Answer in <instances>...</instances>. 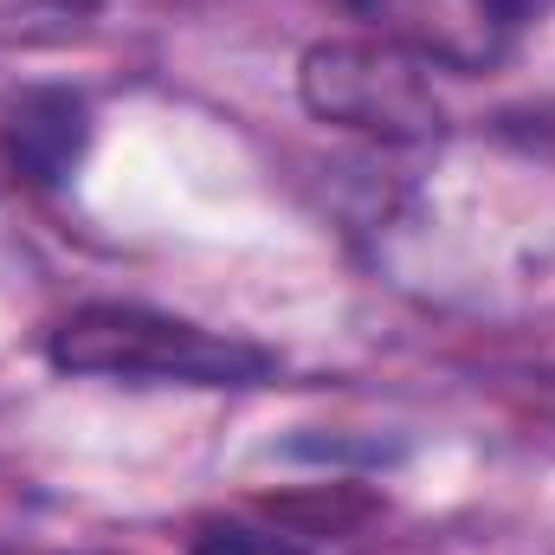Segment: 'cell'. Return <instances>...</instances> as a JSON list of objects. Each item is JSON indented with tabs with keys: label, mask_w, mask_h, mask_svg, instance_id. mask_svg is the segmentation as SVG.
I'll list each match as a JSON object with an SVG mask.
<instances>
[{
	"label": "cell",
	"mask_w": 555,
	"mask_h": 555,
	"mask_svg": "<svg viewBox=\"0 0 555 555\" xmlns=\"http://www.w3.org/2000/svg\"><path fill=\"white\" fill-rule=\"evenodd\" d=\"M46 356L59 375L130 388H259L272 375V349L149 304H78L52 330Z\"/></svg>",
	"instance_id": "6da1fadb"
},
{
	"label": "cell",
	"mask_w": 555,
	"mask_h": 555,
	"mask_svg": "<svg viewBox=\"0 0 555 555\" xmlns=\"http://www.w3.org/2000/svg\"><path fill=\"white\" fill-rule=\"evenodd\" d=\"M201 555H297L291 537H272V530H246V524H214L201 543Z\"/></svg>",
	"instance_id": "277c9868"
},
{
	"label": "cell",
	"mask_w": 555,
	"mask_h": 555,
	"mask_svg": "<svg viewBox=\"0 0 555 555\" xmlns=\"http://www.w3.org/2000/svg\"><path fill=\"white\" fill-rule=\"evenodd\" d=\"M33 7H46V13H65V20H78V13H91L98 0H33Z\"/></svg>",
	"instance_id": "8992f818"
},
{
	"label": "cell",
	"mask_w": 555,
	"mask_h": 555,
	"mask_svg": "<svg viewBox=\"0 0 555 555\" xmlns=\"http://www.w3.org/2000/svg\"><path fill=\"white\" fill-rule=\"evenodd\" d=\"M485 20H498V26H524V20H537L550 0H472Z\"/></svg>",
	"instance_id": "5b68a950"
},
{
	"label": "cell",
	"mask_w": 555,
	"mask_h": 555,
	"mask_svg": "<svg viewBox=\"0 0 555 555\" xmlns=\"http://www.w3.org/2000/svg\"><path fill=\"white\" fill-rule=\"evenodd\" d=\"M304 111L317 124L375 142H426L446 130L433 72L395 39H323L297 65Z\"/></svg>",
	"instance_id": "7a4b0ae2"
},
{
	"label": "cell",
	"mask_w": 555,
	"mask_h": 555,
	"mask_svg": "<svg viewBox=\"0 0 555 555\" xmlns=\"http://www.w3.org/2000/svg\"><path fill=\"white\" fill-rule=\"evenodd\" d=\"M0 149H7V162H13L33 188L72 181V168H78L85 149H91V111H85V98L65 91V85H33V91H20L13 111H7Z\"/></svg>",
	"instance_id": "3957f363"
}]
</instances>
